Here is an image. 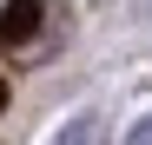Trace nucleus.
<instances>
[{
  "mask_svg": "<svg viewBox=\"0 0 152 145\" xmlns=\"http://www.w3.org/2000/svg\"><path fill=\"white\" fill-rule=\"evenodd\" d=\"M46 13H53V0H13L7 13H0V46H33L40 40V27H46Z\"/></svg>",
  "mask_w": 152,
  "mask_h": 145,
  "instance_id": "obj_1",
  "label": "nucleus"
},
{
  "mask_svg": "<svg viewBox=\"0 0 152 145\" xmlns=\"http://www.w3.org/2000/svg\"><path fill=\"white\" fill-rule=\"evenodd\" d=\"M126 145H152V112L139 119V125H132V132H126Z\"/></svg>",
  "mask_w": 152,
  "mask_h": 145,
  "instance_id": "obj_3",
  "label": "nucleus"
},
{
  "mask_svg": "<svg viewBox=\"0 0 152 145\" xmlns=\"http://www.w3.org/2000/svg\"><path fill=\"white\" fill-rule=\"evenodd\" d=\"M46 145H106V125H99L93 112H80V119H66V125L46 138Z\"/></svg>",
  "mask_w": 152,
  "mask_h": 145,
  "instance_id": "obj_2",
  "label": "nucleus"
}]
</instances>
